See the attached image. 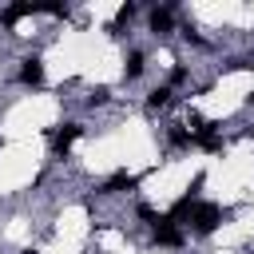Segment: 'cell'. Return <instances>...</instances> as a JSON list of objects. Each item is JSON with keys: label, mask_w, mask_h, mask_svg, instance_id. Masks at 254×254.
Returning <instances> with one entry per match:
<instances>
[{"label": "cell", "mask_w": 254, "mask_h": 254, "mask_svg": "<svg viewBox=\"0 0 254 254\" xmlns=\"http://www.w3.org/2000/svg\"><path fill=\"white\" fill-rule=\"evenodd\" d=\"M24 254H40V250H24Z\"/></svg>", "instance_id": "12"}, {"label": "cell", "mask_w": 254, "mask_h": 254, "mask_svg": "<svg viewBox=\"0 0 254 254\" xmlns=\"http://www.w3.org/2000/svg\"><path fill=\"white\" fill-rule=\"evenodd\" d=\"M20 83H28V87H40V83H44V64H40V56H28V60L20 64Z\"/></svg>", "instance_id": "3"}, {"label": "cell", "mask_w": 254, "mask_h": 254, "mask_svg": "<svg viewBox=\"0 0 254 254\" xmlns=\"http://www.w3.org/2000/svg\"><path fill=\"white\" fill-rule=\"evenodd\" d=\"M143 67H147L143 52H131V60H127V79H139V75H143Z\"/></svg>", "instance_id": "9"}, {"label": "cell", "mask_w": 254, "mask_h": 254, "mask_svg": "<svg viewBox=\"0 0 254 254\" xmlns=\"http://www.w3.org/2000/svg\"><path fill=\"white\" fill-rule=\"evenodd\" d=\"M32 12H36V4H8V8L0 12V20H4V24H16L20 16H32Z\"/></svg>", "instance_id": "6"}, {"label": "cell", "mask_w": 254, "mask_h": 254, "mask_svg": "<svg viewBox=\"0 0 254 254\" xmlns=\"http://www.w3.org/2000/svg\"><path fill=\"white\" fill-rule=\"evenodd\" d=\"M103 99H107V87H95V91L87 95V103H91V107H95V103H103Z\"/></svg>", "instance_id": "11"}, {"label": "cell", "mask_w": 254, "mask_h": 254, "mask_svg": "<svg viewBox=\"0 0 254 254\" xmlns=\"http://www.w3.org/2000/svg\"><path fill=\"white\" fill-rule=\"evenodd\" d=\"M139 179L135 175H127V171H119V175H111L107 183H103V194H115V190H131Z\"/></svg>", "instance_id": "5"}, {"label": "cell", "mask_w": 254, "mask_h": 254, "mask_svg": "<svg viewBox=\"0 0 254 254\" xmlns=\"http://www.w3.org/2000/svg\"><path fill=\"white\" fill-rule=\"evenodd\" d=\"M151 32H171V8H155L151 12Z\"/></svg>", "instance_id": "7"}, {"label": "cell", "mask_w": 254, "mask_h": 254, "mask_svg": "<svg viewBox=\"0 0 254 254\" xmlns=\"http://www.w3.org/2000/svg\"><path fill=\"white\" fill-rule=\"evenodd\" d=\"M171 143H175V147H190V143H194V135H187V127H183V123H175V127H171Z\"/></svg>", "instance_id": "10"}, {"label": "cell", "mask_w": 254, "mask_h": 254, "mask_svg": "<svg viewBox=\"0 0 254 254\" xmlns=\"http://www.w3.org/2000/svg\"><path fill=\"white\" fill-rule=\"evenodd\" d=\"M167 103H171V87H155V91L147 95V107H151V111H159V107H167Z\"/></svg>", "instance_id": "8"}, {"label": "cell", "mask_w": 254, "mask_h": 254, "mask_svg": "<svg viewBox=\"0 0 254 254\" xmlns=\"http://www.w3.org/2000/svg\"><path fill=\"white\" fill-rule=\"evenodd\" d=\"M155 242H159V246H179V242H183V230L163 214V218L155 222Z\"/></svg>", "instance_id": "2"}, {"label": "cell", "mask_w": 254, "mask_h": 254, "mask_svg": "<svg viewBox=\"0 0 254 254\" xmlns=\"http://www.w3.org/2000/svg\"><path fill=\"white\" fill-rule=\"evenodd\" d=\"M190 222H194V230H198V234H210V230H218L222 210H218L214 202H198V206H194V214H190Z\"/></svg>", "instance_id": "1"}, {"label": "cell", "mask_w": 254, "mask_h": 254, "mask_svg": "<svg viewBox=\"0 0 254 254\" xmlns=\"http://www.w3.org/2000/svg\"><path fill=\"white\" fill-rule=\"evenodd\" d=\"M79 135H83V127H79V123H64V127L56 131V143H52V147H56V155H67V151H71V143H75Z\"/></svg>", "instance_id": "4"}]
</instances>
